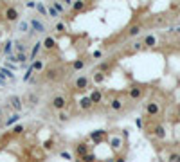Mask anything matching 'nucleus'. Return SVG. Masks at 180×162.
<instances>
[{
  "mask_svg": "<svg viewBox=\"0 0 180 162\" xmlns=\"http://www.w3.org/2000/svg\"><path fill=\"white\" fill-rule=\"evenodd\" d=\"M41 124H27L7 130L0 137V162H43L45 146H52L54 133L41 139Z\"/></svg>",
  "mask_w": 180,
  "mask_h": 162,
  "instance_id": "obj_1",
  "label": "nucleus"
},
{
  "mask_svg": "<svg viewBox=\"0 0 180 162\" xmlns=\"http://www.w3.org/2000/svg\"><path fill=\"white\" fill-rule=\"evenodd\" d=\"M124 133L119 130H101L76 144V158L79 162H124Z\"/></svg>",
  "mask_w": 180,
  "mask_h": 162,
  "instance_id": "obj_2",
  "label": "nucleus"
},
{
  "mask_svg": "<svg viewBox=\"0 0 180 162\" xmlns=\"http://www.w3.org/2000/svg\"><path fill=\"white\" fill-rule=\"evenodd\" d=\"M164 162H180V153L178 151H169L164 158Z\"/></svg>",
  "mask_w": 180,
  "mask_h": 162,
  "instance_id": "obj_3",
  "label": "nucleus"
}]
</instances>
